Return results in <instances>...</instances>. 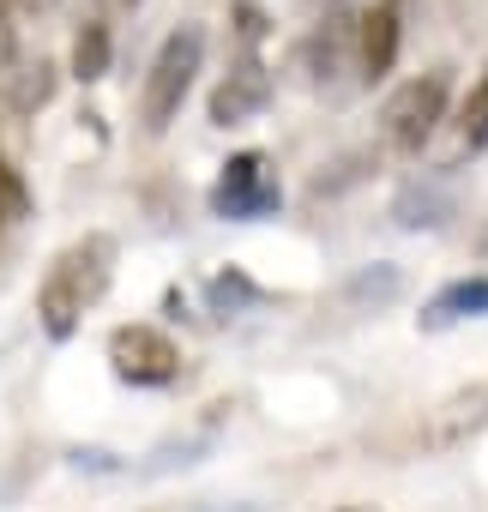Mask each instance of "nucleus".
<instances>
[{
  "mask_svg": "<svg viewBox=\"0 0 488 512\" xmlns=\"http://www.w3.org/2000/svg\"><path fill=\"white\" fill-rule=\"evenodd\" d=\"M404 7L410 0H374L356 25V79L362 85H380L398 61V43H404Z\"/></svg>",
  "mask_w": 488,
  "mask_h": 512,
  "instance_id": "nucleus-6",
  "label": "nucleus"
},
{
  "mask_svg": "<svg viewBox=\"0 0 488 512\" xmlns=\"http://www.w3.org/2000/svg\"><path fill=\"white\" fill-rule=\"evenodd\" d=\"M446 97H452V67H428V73L404 79L380 103V139L392 151H422L434 139V127L446 121Z\"/></svg>",
  "mask_w": 488,
  "mask_h": 512,
  "instance_id": "nucleus-3",
  "label": "nucleus"
},
{
  "mask_svg": "<svg viewBox=\"0 0 488 512\" xmlns=\"http://www.w3.org/2000/svg\"><path fill=\"white\" fill-rule=\"evenodd\" d=\"M482 428H488V380H470V386H458L452 398H440V404L428 410L422 446H434V452H452V446L476 440Z\"/></svg>",
  "mask_w": 488,
  "mask_h": 512,
  "instance_id": "nucleus-7",
  "label": "nucleus"
},
{
  "mask_svg": "<svg viewBox=\"0 0 488 512\" xmlns=\"http://www.w3.org/2000/svg\"><path fill=\"white\" fill-rule=\"evenodd\" d=\"M0 97H7L13 115H37L55 97V67L43 55L37 61H7V73H0Z\"/></svg>",
  "mask_w": 488,
  "mask_h": 512,
  "instance_id": "nucleus-11",
  "label": "nucleus"
},
{
  "mask_svg": "<svg viewBox=\"0 0 488 512\" xmlns=\"http://www.w3.org/2000/svg\"><path fill=\"white\" fill-rule=\"evenodd\" d=\"M109 73V25L103 19H85L79 37H73V79H103Z\"/></svg>",
  "mask_w": 488,
  "mask_h": 512,
  "instance_id": "nucleus-12",
  "label": "nucleus"
},
{
  "mask_svg": "<svg viewBox=\"0 0 488 512\" xmlns=\"http://www.w3.org/2000/svg\"><path fill=\"white\" fill-rule=\"evenodd\" d=\"M13 7H25V13H49L55 0H13Z\"/></svg>",
  "mask_w": 488,
  "mask_h": 512,
  "instance_id": "nucleus-20",
  "label": "nucleus"
},
{
  "mask_svg": "<svg viewBox=\"0 0 488 512\" xmlns=\"http://www.w3.org/2000/svg\"><path fill=\"white\" fill-rule=\"evenodd\" d=\"M241 302H254V284L241 278V272H223V278H211V308H217V314H235Z\"/></svg>",
  "mask_w": 488,
  "mask_h": 512,
  "instance_id": "nucleus-16",
  "label": "nucleus"
},
{
  "mask_svg": "<svg viewBox=\"0 0 488 512\" xmlns=\"http://www.w3.org/2000/svg\"><path fill=\"white\" fill-rule=\"evenodd\" d=\"M103 7H109V13H133V7H139V0H103Z\"/></svg>",
  "mask_w": 488,
  "mask_h": 512,
  "instance_id": "nucleus-21",
  "label": "nucleus"
},
{
  "mask_svg": "<svg viewBox=\"0 0 488 512\" xmlns=\"http://www.w3.org/2000/svg\"><path fill=\"white\" fill-rule=\"evenodd\" d=\"M482 253H488V229H482Z\"/></svg>",
  "mask_w": 488,
  "mask_h": 512,
  "instance_id": "nucleus-22",
  "label": "nucleus"
},
{
  "mask_svg": "<svg viewBox=\"0 0 488 512\" xmlns=\"http://www.w3.org/2000/svg\"><path fill=\"white\" fill-rule=\"evenodd\" d=\"M278 199H284V187H278L266 151H235L223 163L217 187H211V211L217 217H235V223H254V217L278 211Z\"/></svg>",
  "mask_w": 488,
  "mask_h": 512,
  "instance_id": "nucleus-4",
  "label": "nucleus"
},
{
  "mask_svg": "<svg viewBox=\"0 0 488 512\" xmlns=\"http://www.w3.org/2000/svg\"><path fill=\"white\" fill-rule=\"evenodd\" d=\"M109 272H115V241L109 235H85L73 241L61 260L49 266L43 290H37V314L49 326V338H67L79 326V314L109 290Z\"/></svg>",
  "mask_w": 488,
  "mask_h": 512,
  "instance_id": "nucleus-1",
  "label": "nucleus"
},
{
  "mask_svg": "<svg viewBox=\"0 0 488 512\" xmlns=\"http://www.w3.org/2000/svg\"><path fill=\"white\" fill-rule=\"evenodd\" d=\"M0 61H19L13 55V0H0Z\"/></svg>",
  "mask_w": 488,
  "mask_h": 512,
  "instance_id": "nucleus-19",
  "label": "nucleus"
},
{
  "mask_svg": "<svg viewBox=\"0 0 488 512\" xmlns=\"http://www.w3.org/2000/svg\"><path fill=\"white\" fill-rule=\"evenodd\" d=\"M488 145V73L470 85L464 109H458V151H482Z\"/></svg>",
  "mask_w": 488,
  "mask_h": 512,
  "instance_id": "nucleus-14",
  "label": "nucleus"
},
{
  "mask_svg": "<svg viewBox=\"0 0 488 512\" xmlns=\"http://www.w3.org/2000/svg\"><path fill=\"white\" fill-rule=\"evenodd\" d=\"M350 296H356V302H368V296H374V302H392V296H398V272H392V266H374V272H362V278L350 284Z\"/></svg>",
  "mask_w": 488,
  "mask_h": 512,
  "instance_id": "nucleus-17",
  "label": "nucleus"
},
{
  "mask_svg": "<svg viewBox=\"0 0 488 512\" xmlns=\"http://www.w3.org/2000/svg\"><path fill=\"white\" fill-rule=\"evenodd\" d=\"M392 217H398L404 229H434V223L446 217V193H440V187H422V181H416V187H404V193H398Z\"/></svg>",
  "mask_w": 488,
  "mask_h": 512,
  "instance_id": "nucleus-13",
  "label": "nucleus"
},
{
  "mask_svg": "<svg viewBox=\"0 0 488 512\" xmlns=\"http://www.w3.org/2000/svg\"><path fill=\"white\" fill-rule=\"evenodd\" d=\"M229 13H235V31H241V43H248V49H254L260 37H266V13L254 7V0H235Z\"/></svg>",
  "mask_w": 488,
  "mask_h": 512,
  "instance_id": "nucleus-18",
  "label": "nucleus"
},
{
  "mask_svg": "<svg viewBox=\"0 0 488 512\" xmlns=\"http://www.w3.org/2000/svg\"><path fill=\"white\" fill-rule=\"evenodd\" d=\"M31 211V193L19 181V169H7V157H0V223H19Z\"/></svg>",
  "mask_w": 488,
  "mask_h": 512,
  "instance_id": "nucleus-15",
  "label": "nucleus"
},
{
  "mask_svg": "<svg viewBox=\"0 0 488 512\" xmlns=\"http://www.w3.org/2000/svg\"><path fill=\"white\" fill-rule=\"evenodd\" d=\"M272 103V73L248 55V61H235L223 73V85L211 91V127H248L254 115H266Z\"/></svg>",
  "mask_w": 488,
  "mask_h": 512,
  "instance_id": "nucleus-8",
  "label": "nucleus"
},
{
  "mask_svg": "<svg viewBox=\"0 0 488 512\" xmlns=\"http://www.w3.org/2000/svg\"><path fill=\"white\" fill-rule=\"evenodd\" d=\"M458 320H488V272L452 278V284L434 290V296L422 302V314H416L422 332H446V326H458Z\"/></svg>",
  "mask_w": 488,
  "mask_h": 512,
  "instance_id": "nucleus-10",
  "label": "nucleus"
},
{
  "mask_svg": "<svg viewBox=\"0 0 488 512\" xmlns=\"http://www.w3.org/2000/svg\"><path fill=\"white\" fill-rule=\"evenodd\" d=\"M199 61H205V31H199V25H181V31L163 37L157 61H151V73H145V91H139V121H145V133H163V127L181 115Z\"/></svg>",
  "mask_w": 488,
  "mask_h": 512,
  "instance_id": "nucleus-2",
  "label": "nucleus"
},
{
  "mask_svg": "<svg viewBox=\"0 0 488 512\" xmlns=\"http://www.w3.org/2000/svg\"><path fill=\"white\" fill-rule=\"evenodd\" d=\"M356 25H362V13H356V19H350V13H332V19L302 43V67H308L314 85H332L344 67H356Z\"/></svg>",
  "mask_w": 488,
  "mask_h": 512,
  "instance_id": "nucleus-9",
  "label": "nucleus"
},
{
  "mask_svg": "<svg viewBox=\"0 0 488 512\" xmlns=\"http://www.w3.org/2000/svg\"><path fill=\"white\" fill-rule=\"evenodd\" d=\"M109 362H115V374L133 380V386H169V380L181 374V350H175L157 326H121V332L109 338Z\"/></svg>",
  "mask_w": 488,
  "mask_h": 512,
  "instance_id": "nucleus-5",
  "label": "nucleus"
}]
</instances>
